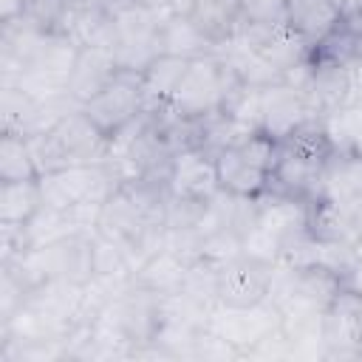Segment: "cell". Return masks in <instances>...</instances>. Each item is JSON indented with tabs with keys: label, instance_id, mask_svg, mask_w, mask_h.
<instances>
[{
	"label": "cell",
	"instance_id": "obj_3",
	"mask_svg": "<svg viewBox=\"0 0 362 362\" xmlns=\"http://www.w3.org/2000/svg\"><path fill=\"white\" fill-rule=\"evenodd\" d=\"M274 150H277V141L260 130L221 150L215 156L218 187L240 198H263L272 189Z\"/></svg>",
	"mask_w": 362,
	"mask_h": 362
},
{
	"label": "cell",
	"instance_id": "obj_22",
	"mask_svg": "<svg viewBox=\"0 0 362 362\" xmlns=\"http://www.w3.org/2000/svg\"><path fill=\"white\" fill-rule=\"evenodd\" d=\"M189 68V59L187 57H178V54H158L139 76H141V90H144V99L147 105H170V99L175 96L184 74Z\"/></svg>",
	"mask_w": 362,
	"mask_h": 362
},
{
	"label": "cell",
	"instance_id": "obj_11",
	"mask_svg": "<svg viewBox=\"0 0 362 362\" xmlns=\"http://www.w3.org/2000/svg\"><path fill=\"white\" fill-rule=\"evenodd\" d=\"M300 90H303L314 119H325L359 96V82H356L354 65L308 59V71H305Z\"/></svg>",
	"mask_w": 362,
	"mask_h": 362
},
{
	"label": "cell",
	"instance_id": "obj_13",
	"mask_svg": "<svg viewBox=\"0 0 362 362\" xmlns=\"http://www.w3.org/2000/svg\"><path fill=\"white\" fill-rule=\"evenodd\" d=\"M308 119H314V113L297 85L277 82L260 88V133L280 141Z\"/></svg>",
	"mask_w": 362,
	"mask_h": 362
},
{
	"label": "cell",
	"instance_id": "obj_26",
	"mask_svg": "<svg viewBox=\"0 0 362 362\" xmlns=\"http://www.w3.org/2000/svg\"><path fill=\"white\" fill-rule=\"evenodd\" d=\"M240 31L235 40L255 42L263 31L286 23V0H238Z\"/></svg>",
	"mask_w": 362,
	"mask_h": 362
},
{
	"label": "cell",
	"instance_id": "obj_7",
	"mask_svg": "<svg viewBox=\"0 0 362 362\" xmlns=\"http://www.w3.org/2000/svg\"><path fill=\"white\" fill-rule=\"evenodd\" d=\"M144 107H147V99L141 90V76L136 71H119V76L102 93H96L90 102L82 105L85 116L107 139H113L130 122H136L144 113Z\"/></svg>",
	"mask_w": 362,
	"mask_h": 362
},
{
	"label": "cell",
	"instance_id": "obj_1",
	"mask_svg": "<svg viewBox=\"0 0 362 362\" xmlns=\"http://www.w3.org/2000/svg\"><path fill=\"white\" fill-rule=\"evenodd\" d=\"M334 144L320 119H308L277 141L272 167V192L311 201L320 192V175L331 158Z\"/></svg>",
	"mask_w": 362,
	"mask_h": 362
},
{
	"label": "cell",
	"instance_id": "obj_29",
	"mask_svg": "<svg viewBox=\"0 0 362 362\" xmlns=\"http://www.w3.org/2000/svg\"><path fill=\"white\" fill-rule=\"evenodd\" d=\"M221 113L243 133H257L260 130V88H252V85H238L226 102L221 105Z\"/></svg>",
	"mask_w": 362,
	"mask_h": 362
},
{
	"label": "cell",
	"instance_id": "obj_16",
	"mask_svg": "<svg viewBox=\"0 0 362 362\" xmlns=\"http://www.w3.org/2000/svg\"><path fill=\"white\" fill-rule=\"evenodd\" d=\"M325 198L362 206V153L359 150H337L322 167L320 192Z\"/></svg>",
	"mask_w": 362,
	"mask_h": 362
},
{
	"label": "cell",
	"instance_id": "obj_24",
	"mask_svg": "<svg viewBox=\"0 0 362 362\" xmlns=\"http://www.w3.org/2000/svg\"><path fill=\"white\" fill-rule=\"evenodd\" d=\"M42 206L45 204H42L40 178L0 184V223L3 226H25Z\"/></svg>",
	"mask_w": 362,
	"mask_h": 362
},
{
	"label": "cell",
	"instance_id": "obj_30",
	"mask_svg": "<svg viewBox=\"0 0 362 362\" xmlns=\"http://www.w3.org/2000/svg\"><path fill=\"white\" fill-rule=\"evenodd\" d=\"M342 20H356L362 14V0H337Z\"/></svg>",
	"mask_w": 362,
	"mask_h": 362
},
{
	"label": "cell",
	"instance_id": "obj_18",
	"mask_svg": "<svg viewBox=\"0 0 362 362\" xmlns=\"http://www.w3.org/2000/svg\"><path fill=\"white\" fill-rule=\"evenodd\" d=\"M215 51H223L240 31L238 0H192L184 11Z\"/></svg>",
	"mask_w": 362,
	"mask_h": 362
},
{
	"label": "cell",
	"instance_id": "obj_28",
	"mask_svg": "<svg viewBox=\"0 0 362 362\" xmlns=\"http://www.w3.org/2000/svg\"><path fill=\"white\" fill-rule=\"evenodd\" d=\"M76 0H23L20 17L42 34H65Z\"/></svg>",
	"mask_w": 362,
	"mask_h": 362
},
{
	"label": "cell",
	"instance_id": "obj_12",
	"mask_svg": "<svg viewBox=\"0 0 362 362\" xmlns=\"http://www.w3.org/2000/svg\"><path fill=\"white\" fill-rule=\"evenodd\" d=\"M308 232L320 243H351L362 246V206H351L325 195H314L305 204Z\"/></svg>",
	"mask_w": 362,
	"mask_h": 362
},
{
	"label": "cell",
	"instance_id": "obj_17",
	"mask_svg": "<svg viewBox=\"0 0 362 362\" xmlns=\"http://www.w3.org/2000/svg\"><path fill=\"white\" fill-rule=\"evenodd\" d=\"M65 37L74 45H96V48H110L113 51V40H116V11H110L107 6L96 3V0H76L68 25H65Z\"/></svg>",
	"mask_w": 362,
	"mask_h": 362
},
{
	"label": "cell",
	"instance_id": "obj_21",
	"mask_svg": "<svg viewBox=\"0 0 362 362\" xmlns=\"http://www.w3.org/2000/svg\"><path fill=\"white\" fill-rule=\"evenodd\" d=\"M158 45L164 54H178L187 59L215 51L187 14L170 11V8H161V17H158Z\"/></svg>",
	"mask_w": 362,
	"mask_h": 362
},
{
	"label": "cell",
	"instance_id": "obj_14",
	"mask_svg": "<svg viewBox=\"0 0 362 362\" xmlns=\"http://www.w3.org/2000/svg\"><path fill=\"white\" fill-rule=\"evenodd\" d=\"M218 173H215V158L198 147L178 150L170 161L167 170V192L178 198H192V201H209L218 192Z\"/></svg>",
	"mask_w": 362,
	"mask_h": 362
},
{
	"label": "cell",
	"instance_id": "obj_6",
	"mask_svg": "<svg viewBox=\"0 0 362 362\" xmlns=\"http://www.w3.org/2000/svg\"><path fill=\"white\" fill-rule=\"evenodd\" d=\"M158 17L161 11L141 8V6H124L116 11V40H113V57L122 71L141 74L158 54Z\"/></svg>",
	"mask_w": 362,
	"mask_h": 362
},
{
	"label": "cell",
	"instance_id": "obj_27",
	"mask_svg": "<svg viewBox=\"0 0 362 362\" xmlns=\"http://www.w3.org/2000/svg\"><path fill=\"white\" fill-rule=\"evenodd\" d=\"M320 122L337 150H359L362 153V93Z\"/></svg>",
	"mask_w": 362,
	"mask_h": 362
},
{
	"label": "cell",
	"instance_id": "obj_32",
	"mask_svg": "<svg viewBox=\"0 0 362 362\" xmlns=\"http://www.w3.org/2000/svg\"><path fill=\"white\" fill-rule=\"evenodd\" d=\"M130 6H141V8H153V11H161L167 8V0H127Z\"/></svg>",
	"mask_w": 362,
	"mask_h": 362
},
{
	"label": "cell",
	"instance_id": "obj_4",
	"mask_svg": "<svg viewBox=\"0 0 362 362\" xmlns=\"http://www.w3.org/2000/svg\"><path fill=\"white\" fill-rule=\"evenodd\" d=\"M238 85H240V79H238L235 68L229 65V59L221 51H212V54L189 59V68H187L175 96L170 99V107L184 119L209 116V113L221 110V105Z\"/></svg>",
	"mask_w": 362,
	"mask_h": 362
},
{
	"label": "cell",
	"instance_id": "obj_8",
	"mask_svg": "<svg viewBox=\"0 0 362 362\" xmlns=\"http://www.w3.org/2000/svg\"><path fill=\"white\" fill-rule=\"evenodd\" d=\"M274 277V263L255 255H235L221 266L218 277V305L226 308H252L269 300Z\"/></svg>",
	"mask_w": 362,
	"mask_h": 362
},
{
	"label": "cell",
	"instance_id": "obj_23",
	"mask_svg": "<svg viewBox=\"0 0 362 362\" xmlns=\"http://www.w3.org/2000/svg\"><path fill=\"white\" fill-rule=\"evenodd\" d=\"M342 20L337 0H286V23L311 45L320 42Z\"/></svg>",
	"mask_w": 362,
	"mask_h": 362
},
{
	"label": "cell",
	"instance_id": "obj_19",
	"mask_svg": "<svg viewBox=\"0 0 362 362\" xmlns=\"http://www.w3.org/2000/svg\"><path fill=\"white\" fill-rule=\"evenodd\" d=\"M192 260L181 257L178 252L161 246L156 255H150L133 274V286L136 288H144L150 294H158V297H167V294H175L184 288V280H187V269H189Z\"/></svg>",
	"mask_w": 362,
	"mask_h": 362
},
{
	"label": "cell",
	"instance_id": "obj_9",
	"mask_svg": "<svg viewBox=\"0 0 362 362\" xmlns=\"http://www.w3.org/2000/svg\"><path fill=\"white\" fill-rule=\"evenodd\" d=\"M322 359H362V291L342 288L322 311Z\"/></svg>",
	"mask_w": 362,
	"mask_h": 362
},
{
	"label": "cell",
	"instance_id": "obj_20",
	"mask_svg": "<svg viewBox=\"0 0 362 362\" xmlns=\"http://www.w3.org/2000/svg\"><path fill=\"white\" fill-rule=\"evenodd\" d=\"M252 45L260 48V54L266 59H272L286 76L294 68H300L303 62H308V57H311V42L297 28H291L288 23H280V25L263 31Z\"/></svg>",
	"mask_w": 362,
	"mask_h": 362
},
{
	"label": "cell",
	"instance_id": "obj_2",
	"mask_svg": "<svg viewBox=\"0 0 362 362\" xmlns=\"http://www.w3.org/2000/svg\"><path fill=\"white\" fill-rule=\"evenodd\" d=\"M28 144H31V156L37 161L40 175H45V173H57L74 164L105 161L110 139L102 136V130L85 116L82 107H76L65 113L48 130L28 136Z\"/></svg>",
	"mask_w": 362,
	"mask_h": 362
},
{
	"label": "cell",
	"instance_id": "obj_15",
	"mask_svg": "<svg viewBox=\"0 0 362 362\" xmlns=\"http://www.w3.org/2000/svg\"><path fill=\"white\" fill-rule=\"evenodd\" d=\"M119 62L110 48H96V45H82L76 48L71 74H68V96L82 107L90 102L96 93H102L116 76H119Z\"/></svg>",
	"mask_w": 362,
	"mask_h": 362
},
{
	"label": "cell",
	"instance_id": "obj_5",
	"mask_svg": "<svg viewBox=\"0 0 362 362\" xmlns=\"http://www.w3.org/2000/svg\"><path fill=\"white\" fill-rule=\"evenodd\" d=\"M345 288L342 277L322 263L286 266L274 263L269 300L280 311H325Z\"/></svg>",
	"mask_w": 362,
	"mask_h": 362
},
{
	"label": "cell",
	"instance_id": "obj_31",
	"mask_svg": "<svg viewBox=\"0 0 362 362\" xmlns=\"http://www.w3.org/2000/svg\"><path fill=\"white\" fill-rule=\"evenodd\" d=\"M20 3L23 0H0V23L20 17Z\"/></svg>",
	"mask_w": 362,
	"mask_h": 362
},
{
	"label": "cell",
	"instance_id": "obj_25",
	"mask_svg": "<svg viewBox=\"0 0 362 362\" xmlns=\"http://www.w3.org/2000/svg\"><path fill=\"white\" fill-rule=\"evenodd\" d=\"M40 170L31 156L28 136L0 133V184L11 181H37Z\"/></svg>",
	"mask_w": 362,
	"mask_h": 362
},
{
	"label": "cell",
	"instance_id": "obj_10",
	"mask_svg": "<svg viewBox=\"0 0 362 362\" xmlns=\"http://www.w3.org/2000/svg\"><path fill=\"white\" fill-rule=\"evenodd\" d=\"M277 328H280V308L272 300L252 308L215 305L209 314V331L226 339L232 348H238L240 356H246L260 339H266Z\"/></svg>",
	"mask_w": 362,
	"mask_h": 362
},
{
	"label": "cell",
	"instance_id": "obj_33",
	"mask_svg": "<svg viewBox=\"0 0 362 362\" xmlns=\"http://www.w3.org/2000/svg\"><path fill=\"white\" fill-rule=\"evenodd\" d=\"M356 20H362V14H359V17H356Z\"/></svg>",
	"mask_w": 362,
	"mask_h": 362
}]
</instances>
